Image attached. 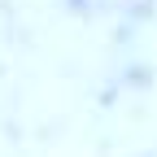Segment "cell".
Listing matches in <instances>:
<instances>
[]
</instances>
